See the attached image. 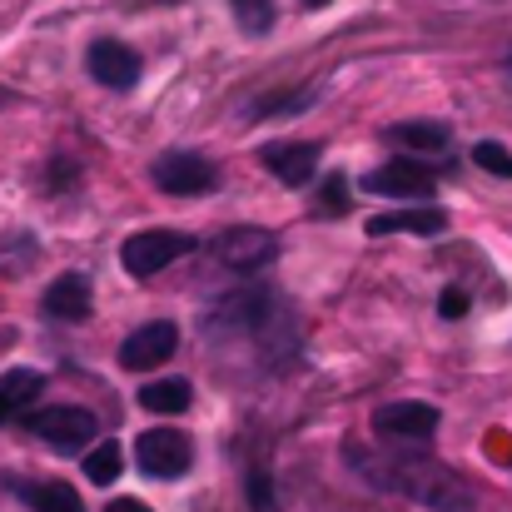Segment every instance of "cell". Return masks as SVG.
Segmentation results:
<instances>
[{
    "label": "cell",
    "mask_w": 512,
    "mask_h": 512,
    "mask_svg": "<svg viewBox=\"0 0 512 512\" xmlns=\"http://www.w3.org/2000/svg\"><path fill=\"white\" fill-rule=\"evenodd\" d=\"M343 458H348L353 473H363L373 488L403 493V498H413V503H423V508H433V512H473L478 508L473 488H468L453 468H443L438 458L403 453V448L373 453V448H358V443H348Z\"/></svg>",
    "instance_id": "6da1fadb"
},
{
    "label": "cell",
    "mask_w": 512,
    "mask_h": 512,
    "mask_svg": "<svg viewBox=\"0 0 512 512\" xmlns=\"http://www.w3.org/2000/svg\"><path fill=\"white\" fill-rule=\"evenodd\" d=\"M25 433L50 443L55 453H85L100 433L95 413L90 408H70V403H50V408H35L25 413Z\"/></svg>",
    "instance_id": "7a4b0ae2"
},
{
    "label": "cell",
    "mask_w": 512,
    "mask_h": 512,
    "mask_svg": "<svg viewBox=\"0 0 512 512\" xmlns=\"http://www.w3.org/2000/svg\"><path fill=\"white\" fill-rule=\"evenodd\" d=\"M189 249H194V239L179 234V229H140V234H130L120 244V269L130 279H155V274L170 269L174 259H184Z\"/></svg>",
    "instance_id": "3957f363"
},
{
    "label": "cell",
    "mask_w": 512,
    "mask_h": 512,
    "mask_svg": "<svg viewBox=\"0 0 512 512\" xmlns=\"http://www.w3.org/2000/svg\"><path fill=\"white\" fill-rule=\"evenodd\" d=\"M214 259H219L229 274H259V269H269V264L279 259V239H274L269 229H254V224L224 229V234L214 239Z\"/></svg>",
    "instance_id": "277c9868"
},
{
    "label": "cell",
    "mask_w": 512,
    "mask_h": 512,
    "mask_svg": "<svg viewBox=\"0 0 512 512\" xmlns=\"http://www.w3.org/2000/svg\"><path fill=\"white\" fill-rule=\"evenodd\" d=\"M150 179H155V189H165V194L194 199V194L219 189V165H214V160H204V155H189V150H170V155H160V160H155Z\"/></svg>",
    "instance_id": "5b68a950"
},
{
    "label": "cell",
    "mask_w": 512,
    "mask_h": 512,
    "mask_svg": "<svg viewBox=\"0 0 512 512\" xmlns=\"http://www.w3.org/2000/svg\"><path fill=\"white\" fill-rule=\"evenodd\" d=\"M373 433L388 438V443H428L438 433V408L433 403H418V398H403V403H383L373 413Z\"/></svg>",
    "instance_id": "8992f818"
},
{
    "label": "cell",
    "mask_w": 512,
    "mask_h": 512,
    "mask_svg": "<svg viewBox=\"0 0 512 512\" xmlns=\"http://www.w3.org/2000/svg\"><path fill=\"white\" fill-rule=\"evenodd\" d=\"M135 458H140V468L150 478H184L189 463H194V448H189V438L179 428H150V433H140Z\"/></svg>",
    "instance_id": "52a82bcc"
},
{
    "label": "cell",
    "mask_w": 512,
    "mask_h": 512,
    "mask_svg": "<svg viewBox=\"0 0 512 512\" xmlns=\"http://www.w3.org/2000/svg\"><path fill=\"white\" fill-rule=\"evenodd\" d=\"M85 65H90L95 85H105V90H135V85H140V75H145L140 50H135V45H125V40H95Z\"/></svg>",
    "instance_id": "ba28073f"
},
{
    "label": "cell",
    "mask_w": 512,
    "mask_h": 512,
    "mask_svg": "<svg viewBox=\"0 0 512 512\" xmlns=\"http://www.w3.org/2000/svg\"><path fill=\"white\" fill-rule=\"evenodd\" d=\"M259 160H264V170L274 174L279 184L304 189V184L319 174L324 145H319V140H284V145H264V150H259Z\"/></svg>",
    "instance_id": "9c48e42d"
},
{
    "label": "cell",
    "mask_w": 512,
    "mask_h": 512,
    "mask_svg": "<svg viewBox=\"0 0 512 512\" xmlns=\"http://www.w3.org/2000/svg\"><path fill=\"white\" fill-rule=\"evenodd\" d=\"M174 348H179V329H174L170 319L140 324L130 339L120 343V368H130V373H150V368H160V363L170 358Z\"/></svg>",
    "instance_id": "30bf717a"
},
{
    "label": "cell",
    "mask_w": 512,
    "mask_h": 512,
    "mask_svg": "<svg viewBox=\"0 0 512 512\" xmlns=\"http://www.w3.org/2000/svg\"><path fill=\"white\" fill-rule=\"evenodd\" d=\"M363 189L368 194H388V199H433V189H438V179L433 170H423L418 160H393V165H383V170L363 174Z\"/></svg>",
    "instance_id": "8fae6325"
},
{
    "label": "cell",
    "mask_w": 512,
    "mask_h": 512,
    "mask_svg": "<svg viewBox=\"0 0 512 512\" xmlns=\"http://www.w3.org/2000/svg\"><path fill=\"white\" fill-rule=\"evenodd\" d=\"M443 229H448V214H443L438 204L388 209V214H373V219H368V234H373V239H383V234H423V239H433V234H443Z\"/></svg>",
    "instance_id": "7c38bea8"
},
{
    "label": "cell",
    "mask_w": 512,
    "mask_h": 512,
    "mask_svg": "<svg viewBox=\"0 0 512 512\" xmlns=\"http://www.w3.org/2000/svg\"><path fill=\"white\" fill-rule=\"evenodd\" d=\"M90 304H95V294H90V274H60L50 289H45V299H40V309L50 314V319H60V324H80L85 314H90Z\"/></svg>",
    "instance_id": "4fadbf2b"
},
{
    "label": "cell",
    "mask_w": 512,
    "mask_h": 512,
    "mask_svg": "<svg viewBox=\"0 0 512 512\" xmlns=\"http://www.w3.org/2000/svg\"><path fill=\"white\" fill-rule=\"evenodd\" d=\"M40 393H45V373L40 368H5L0 373V423L20 418Z\"/></svg>",
    "instance_id": "5bb4252c"
},
{
    "label": "cell",
    "mask_w": 512,
    "mask_h": 512,
    "mask_svg": "<svg viewBox=\"0 0 512 512\" xmlns=\"http://www.w3.org/2000/svg\"><path fill=\"white\" fill-rule=\"evenodd\" d=\"M383 140L388 145H403V150H448L453 130L438 125V120H403V125H388Z\"/></svg>",
    "instance_id": "9a60e30c"
},
{
    "label": "cell",
    "mask_w": 512,
    "mask_h": 512,
    "mask_svg": "<svg viewBox=\"0 0 512 512\" xmlns=\"http://www.w3.org/2000/svg\"><path fill=\"white\" fill-rule=\"evenodd\" d=\"M189 403H194V388H189L184 378H155V383H145V388H140V408L165 413V418L184 413Z\"/></svg>",
    "instance_id": "2e32d148"
},
{
    "label": "cell",
    "mask_w": 512,
    "mask_h": 512,
    "mask_svg": "<svg viewBox=\"0 0 512 512\" xmlns=\"http://www.w3.org/2000/svg\"><path fill=\"white\" fill-rule=\"evenodd\" d=\"M120 463H125L120 443H95V448L85 453V478L105 488V483H115V478H120Z\"/></svg>",
    "instance_id": "e0dca14e"
},
{
    "label": "cell",
    "mask_w": 512,
    "mask_h": 512,
    "mask_svg": "<svg viewBox=\"0 0 512 512\" xmlns=\"http://www.w3.org/2000/svg\"><path fill=\"white\" fill-rule=\"evenodd\" d=\"M30 508L35 512H85V503H80V493L70 483H40V488H30Z\"/></svg>",
    "instance_id": "ac0fdd59"
},
{
    "label": "cell",
    "mask_w": 512,
    "mask_h": 512,
    "mask_svg": "<svg viewBox=\"0 0 512 512\" xmlns=\"http://www.w3.org/2000/svg\"><path fill=\"white\" fill-rule=\"evenodd\" d=\"M234 5V20H239V30L244 35H269L274 30V0H229Z\"/></svg>",
    "instance_id": "d6986e66"
},
{
    "label": "cell",
    "mask_w": 512,
    "mask_h": 512,
    "mask_svg": "<svg viewBox=\"0 0 512 512\" xmlns=\"http://www.w3.org/2000/svg\"><path fill=\"white\" fill-rule=\"evenodd\" d=\"M309 105H314V90H294V95L254 100V105H249V115H254V120H264V115H299V110H309Z\"/></svg>",
    "instance_id": "ffe728a7"
},
{
    "label": "cell",
    "mask_w": 512,
    "mask_h": 512,
    "mask_svg": "<svg viewBox=\"0 0 512 512\" xmlns=\"http://www.w3.org/2000/svg\"><path fill=\"white\" fill-rule=\"evenodd\" d=\"M348 214V179L343 174H329L324 179V194L314 204V219H343Z\"/></svg>",
    "instance_id": "44dd1931"
},
{
    "label": "cell",
    "mask_w": 512,
    "mask_h": 512,
    "mask_svg": "<svg viewBox=\"0 0 512 512\" xmlns=\"http://www.w3.org/2000/svg\"><path fill=\"white\" fill-rule=\"evenodd\" d=\"M473 165H483V170L498 174V179H512V150H503L498 140H478L473 145Z\"/></svg>",
    "instance_id": "7402d4cb"
},
{
    "label": "cell",
    "mask_w": 512,
    "mask_h": 512,
    "mask_svg": "<svg viewBox=\"0 0 512 512\" xmlns=\"http://www.w3.org/2000/svg\"><path fill=\"white\" fill-rule=\"evenodd\" d=\"M244 488H249V503H254V512H274V483H269V473H264V468H254Z\"/></svg>",
    "instance_id": "603a6c76"
},
{
    "label": "cell",
    "mask_w": 512,
    "mask_h": 512,
    "mask_svg": "<svg viewBox=\"0 0 512 512\" xmlns=\"http://www.w3.org/2000/svg\"><path fill=\"white\" fill-rule=\"evenodd\" d=\"M438 314H443V319H463V314H468V294H463V289H443Z\"/></svg>",
    "instance_id": "cb8c5ba5"
},
{
    "label": "cell",
    "mask_w": 512,
    "mask_h": 512,
    "mask_svg": "<svg viewBox=\"0 0 512 512\" xmlns=\"http://www.w3.org/2000/svg\"><path fill=\"white\" fill-rule=\"evenodd\" d=\"M105 512H150V503H140V498H115Z\"/></svg>",
    "instance_id": "d4e9b609"
},
{
    "label": "cell",
    "mask_w": 512,
    "mask_h": 512,
    "mask_svg": "<svg viewBox=\"0 0 512 512\" xmlns=\"http://www.w3.org/2000/svg\"><path fill=\"white\" fill-rule=\"evenodd\" d=\"M299 5H304V10H319V5H329V0H299Z\"/></svg>",
    "instance_id": "484cf974"
}]
</instances>
